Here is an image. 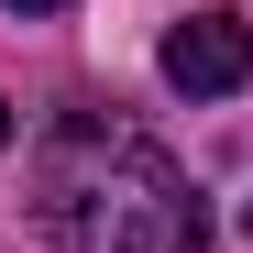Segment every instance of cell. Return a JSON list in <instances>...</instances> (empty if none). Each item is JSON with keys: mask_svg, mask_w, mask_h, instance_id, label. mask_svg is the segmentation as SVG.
Masks as SVG:
<instances>
[{"mask_svg": "<svg viewBox=\"0 0 253 253\" xmlns=\"http://www.w3.org/2000/svg\"><path fill=\"white\" fill-rule=\"evenodd\" d=\"M242 77H253V22L242 11H198V22L165 33V88L176 99H231Z\"/></svg>", "mask_w": 253, "mask_h": 253, "instance_id": "obj_2", "label": "cell"}, {"mask_svg": "<svg viewBox=\"0 0 253 253\" xmlns=\"http://www.w3.org/2000/svg\"><path fill=\"white\" fill-rule=\"evenodd\" d=\"M11 11H22V22H33V11H66V0H11Z\"/></svg>", "mask_w": 253, "mask_h": 253, "instance_id": "obj_3", "label": "cell"}, {"mask_svg": "<svg viewBox=\"0 0 253 253\" xmlns=\"http://www.w3.org/2000/svg\"><path fill=\"white\" fill-rule=\"evenodd\" d=\"M0 143H11V99H0Z\"/></svg>", "mask_w": 253, "mask_h": 253, "instance_id": "obj_4", "label": "cell"}, {"mask_svg": "<svg viewBox=\"0 0 253 253\" xmlns=\"http://www.w3.org/2000/svg\"><path fill=\"white\" fill-rule=\"evenodd\" d=\"M33 209L66 253H209V209L187 198L176 154L77 110L33 154Z\"/></svg>", "mask_w": 253, "mask_h": 253, "instance_id": "obj_1", "label": "cell"}]
</instances>
